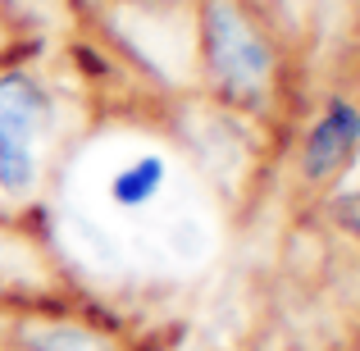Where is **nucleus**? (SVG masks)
Wrapping results in <instances>:
<instances>
[{
  "instance_id": "3",
  "label": "nucleus",
  "mask_w": 360,
  "mask_h": 351,
  "mask_svg": "<svg viewBox=\"0 0 360 351\" xmlns=\"http://www.w3.org/2000/svg\"><path fill=\"white\" fill-rule=\"evenodd\" d=\"M51 119V101L37 87V78L27 73H0V146L5 141H23L32 146V137Z\"/></svg>"
},
{
  "instance_id": "1",
  "label": "nucleus",
  "mask_w": 360,
  "mask_h": 351,
  "mask_svg": "<svg viewBox=\"0 0 360 351\" xmlns=\"http://www.w3.org/2000/svg\"><path fill=\"white\" fill-rule=\"evenodd\" d=\"M201 37H205V64L214 82L233 96H255L274 73V51L264 32L251 23V14L238 0H205L201 9Z\"/></svg>"
},
{
  "instance_id": "5",
  "label": "nucleus",
  "mask_w": 360,
  "mask_h": 351,
  "mask_svg": "<svg viewBox=\"0 0 360 351\" xmlns=\"http://www.w3.org/2000/svg\"><path fill=\"white\" fill-rule=\"evenodd\" d=\"M37 187V155L23 141H5L0 146V192L5 196H27Z\"/></svg>"
},
{
  "instance_id": "4",
  "label": "nucleus",
  "mask_w": 360,
  "mask_h": 351,
  "mask_svg": "<svg viewBox=\"0 0 360 351\" xmlns=\"http://www.w3.org/2000/svg\"><path fill=\"white\" fill-rule=\"evenodd\" d=\"M160 183H165V160L160 155H141V160H132L128 169L115 174L110 196H115V205H123V210H137V205H146L150 196L160 192Z\"/></svg>"
},
{
  "instance_id": "2",
  "label": "nucleus",
  "mask_w": 360,
  "mask_h": 351,
  "mask_svg": "<svg viewBox=\"0 0 360 351\" xmlns=\"http://www.w3.org/2000/svg\"><path fill=\"white\" fill-rule=\"evenodd\" d=\"M360 146V110L347 106V101H333V106L319 115V123L310 128L306 137V155H301V165H306V178H328L338 174V169L352 160V151Z\"/></svg>"
}]
</instances>
